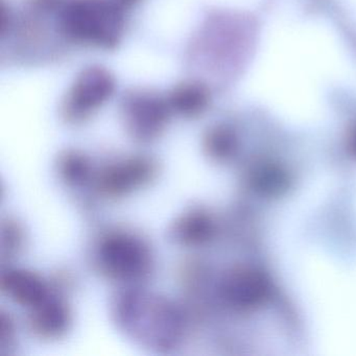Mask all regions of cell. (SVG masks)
Masks as SVG:
<instances>
[{
	"label": "cell",
	"instance_id": "cell-1",
	"mask_svg": "<svg viewBox=\"0 0 356 356\" xmlns=\"http://www.w3.org/2000/svg\"><path fill=\"white\" fill-rule=\"evenodd\" d=\"M118 326L132 339L157 351H168L180 343L185 322L170 300L138 289H126L112 305Z\"/></svg>",
	"mask_w": 356,
	"mask_h": 356
},
{
	"label": "cell",
	"instance_id": "cell-2",
	"mask_svg": "<svg viewBox=\"0 0 356 356\" xmlns=\"http://www.w3.org/2000/svg\"><path fill=\"white\" fill-rule=\"evenodd\" d=\"M62 26L76 40L108 47L122 34V17L108 0H74L64 10Z\"/></svg>",
	"mask_w": 356,
	"mask_h": 356
},
{
	"label": "cell",
	"instance_id": "cell-3",
	"mask_svg": "<svg viewBox=\"0 0 356 356\" xmlns=\"http://www.w3.org/2000/svg\"><path fill=\"white\" fill-rule=\"evenodd\" d=\"M99 268L110 278L132 281L143 278L149 272L151 252L139 238L124 233L108 235L97 251Z\"/></svg>",
	"mask_w": 356,
	"mask_h": 356
},
{
	"label": "cell",
	"instance_id": "cell-4",
	"mask_svg": "<svg viewBox=\"0 0 356 356\" xmlns=\"http://www.w3.org/2000/svg\"><path fill=\"white\" fill-rule=\"evenodd\" d=\"M114 88L112 76L101 68H90L79 76L67 104L72 118H82L104 103Z\"/></svg>",
	"mask_w": 356,
	"mask_h": 356
},
{
	"label": "cell",
	"instance_id": "cell-5",
	"mask_svg": "<svg viewBox=\"0 0 356 356\" xmlns=\"http://www.w3.org/2000/svg\"><path fill=\"white\" fill-rule=\"evenodd\" d=\"M156 166L145 157H135L108 166L99 177V189L110 197H120L149 182Z\"/></svg>",
	"mask_w": 356,
	"mask_h": 356
},
{
	"label": "cell",
	"instance_id": "cell-6",
	"mask_svg": "<svg viewBox=\"0 0 356 356\" xmlns=\"http://www.w3.org/2000/svg\"><path fill=\"white\" fill-rule=\"evenodd\" d=\"M129 130L139 140L155 138L165 124L168 111L161 101L137 99L128 108Z\"/></svg>",
	"mask_w": 356,
	"mask_h": 356
},
{
	"label": "cell",
	"instance_id": "cell-7",
	"mask_svg": "<svg viewBox=\"0 0 356 356\" xmlns=\"http://www.w3.org/2000/svg\"><path fill=\"white\" fill-rule=\"evenodd\" d=\"M1 287L19 305L34 308L49 296L47 283L26 270H10L1 277Z\"/></svg>",
	"mask_w": 356,
	"mask_h": 356
},
{
	"label": "cell",
	"instance_id": "cell-8",
	"mask_svg": "<svg viewBox=\"0 0 356 356\" xmlns=\"http://www.w3.org/2000/svg\"><path fill=\"white\" fill-rule=\"evenodd\" d=\"M30 324L33 331L43 339H56L67 330L70 312L63 301L49 295L32 308Z\"/></svg>",
	"mask_w": 356,
	"mask_h": 356
},
{
	"label": "cell",
	"instance_id": "cell-9",
	"mask_svg": "<svg viewBox=\"0 0 356 356\" xmlns=\"http://www.w3.org/2000/svg\"><path fill=\"white\" fill-rule=\"evenodd\" d=\"M214 234V222L203 210H191L177 218L168 232L170 241L183 247H197L209 241Z\"/></svg>",
	"mask_w": 356,
	"mask_h": 356
},
{
	"label": "cell",
	"instance_id": "cell-10",
	"mask_svg": "<svg viewBox=\"0 0 356 356\" xmlns=\"http://www.w3.org/2000/svg\"><path fill=\"white\" fill-rule=\"evenodd\" d=\"M170 103L177 111L184 115H197L207 104V93L199 85L185 84L174 91Z\"/></svg>",
	"mask_w": 356,
	"mask_h": 356
},
{
	"label": "cell",
	"instance_id": "cell-11",
	"mask_svg": "<svg viewBox=\"0 0 356 356\" xmlns=\"http://www.w3.org/2000/svg\"><path fill=\"white\" fill-rule=\"evenodd\" d=\"M60 176L67 184L79 186L84 184L90 176V162L79 152H65L58 162Z\"/></svg>",
	"mask_w": 356,
	"mask_h": 356
},
{
	"label": "cell",
	"instance_id": "cell-12",
	"mask_svg": "<svg viewBox=\"0 0 356 356\" xmlns=\"http://www.w3.org/2000/svg\"><path fill=\"white\" fill-rule=\"evenodd\" d=\"M205 149L214 161H226L227 158L232 154V138L226 131L216 129L208 134Z\"/></svg>",
	"mask_w": 356,
	"mask_h": 356
},
{
	"label": "cell",
	"instance_id": "cell-13",
	"mask_svg": "<svg viewBox=\"0 0 356 356\" xmlns=\"http://www.w3.org/2000/svg\"><path fill=\"white\" fill-rule=\"evenodd\" d=\"M22 230L18 225L9 222L3 227V234H1V247L3 252L9 250V254L15 251L16 248L19 247L22 243Z\"/></svg>",
	"mask_w": 356,
	"mask_h": 356
},
{
	"label": "cell",
	"instance_id": "cell-14",
	"mask_svg": "<svg viewBox=\"0 0 356 356\" xmlns=\"http://www.w3.org/2000/svg\"><path fill=\"white\" fill-rule=\"evenodd\" d=\"M14 329L10 318H7L6 314H1L0 318V346L5 347L8 341L13 339Z\"/></svg>",
	"mask_w": 356,
	"mask_h": 356
}]
</instances>
